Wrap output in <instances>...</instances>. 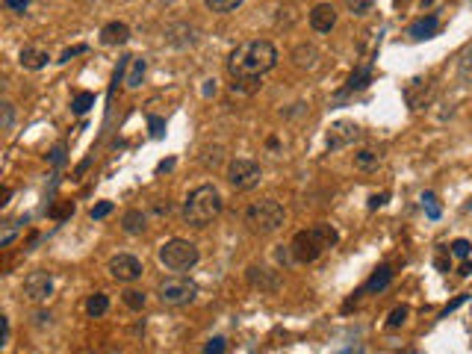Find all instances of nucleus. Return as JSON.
<instances>
[{
    "mask_svg": "<svg viewBox=\"0 0 472 354\" xmlns=\"http://www.w3.org/2000/svg\"><path fill=\"white\" fill-rule=\"evenodd\" d=\"M431 3H434V0H422V6H431Z\"/></svg>",
    "mask_w": 472,
    "mask_h": 354,
    "instance_id": "obj_45",
    "label": "nucleus"
},
{
    "mask_svg": "<svg viewBox=\"0 0 472 354\" xmlns=\"http://www.w3.org/2000/svg\"><path fill=\"white\" fill-rule=\"evenodd\" d=\"M469 251H472V245L467 242V239H455L451 242V254H455V257H469Z\"/></svg>",
    "mask_w": 472,
    "mask_h": 354,
    "instance_id": "obj_32",
    "label": "nucleus"
},
{
    "mask_svg": "<svg viewBox=\"0 0 472 354\" xmlns=\"http://www.w3.org/2000/svg\"><path fill=\"white\" fill-rule=\"evenodd\" d=\"M62 160H65V148L56 145L54 151H51V165H62Z\"/></svg>",
    "mask_w": 472,
    "mask_h": 354,
    "instance_id": "obj_36",
    "label": "nucleus"
},
{
    "mask_svg": "<svg viewBox=\"0 0 472 354\" xmlns=\"http://www.w3.org/2000/svg\"><path fill=\"white\" fill-rule=\"evenodd\" d=\"M127 38H130V27H127L124 21H110V24H104V30H101V42L110 45V47L124 45Z\"/></svg>",
    "mask_w": 472,
    "mask_h": 354,
    "instance_id": "obj_13",
    "label": "nucleus"
},
{
    "mask_svg": "<svg viewBox=\"0 0 472 354\" xmlns=\"http://www.w3.org/2000/svg\"><path fill=\"white\" fill-rule=\"evenodd\" d=\"M458 74H460V80H464V83H472V47H467V51L460 54Z\"/></svg>",
    "mask_w": 472,
    "mask_h": 354,
    "instance_id": "obj_24",
    "label": "nucleus"
},
{
    "mask_svg": "<svg viewBox=\"0 0 472 354\" xmlns=\"http://www.w3.org/2000/svg\"><path fill=\"white\" fill-rule=\"evenodd\" d=\"M156 257H160V263L169 272H189L201 260V254H198V245L189 239H169L165 245H160Z\"/></svg>",
    "mask_w": 472,
    "mask_h": 354,
    "instance_id": "obj_5",
    "label": "nucleus"
},
{
    "mask_svg": "<svg viewBox=\"0 0 472 354\" xmlns=\"http://www.w3.org/2000/svg\"><path fill=\"white\" fill-rule=\"evenodd\" d=\"M148 124H151V136H154V139H160V136L165 133V121L160 115H151V118H148Z\"/></svg>",
    "mask_w": 472,
    "mask_h": 354,
    "instance_id": "obj_33",
    "label": "nucleus"
},
{
    "mask_svg": "<svg viewBox=\"0 0 472 354\" xmlns=\"http://www.w3.org/2000/svg\"><path fill=\"white\" fill-rule=\"evenodd\" d=\"M145 301H148L145 292H139V290H127V292H124V304H127L130 310H142Z\"/></svg>",
    "mask_w": 472,
    "mask_h": 354,
    "instance_id": "obj_27",
    "label": "nucleus"
},
{
    "mask_svg": "<svg viewBox=\"0 0 472 354\" xmlns=\"http://www.w3.org/2000/svg\"><path fill=\"white\" fill-rule=\"evenodd\" d=\"M464 301H467V295H458V298L451 301V304H449V307L442 310V313H446V316H449V313H451V310H458V307H460V304H464Z\"/></svg>",
    "mask_w": 472,
    "mask_h": 354,
    "instance_id": "obj_41",
    "label": "nucleus"
},
{
    "mask_svg": "<svg viewBox=\"0 0 472 354\" xmlns=\"http://www.w3.org/2000/svg\"><path fill=\"white\" fill-rule=\"evenodd\" d=\"M354 165L363 172H369V169H378V154L375 151H360V154H354Z\"/></svg>",
    "mask_w": 472,
    "mask_h": 354,
    "instance_id": "obj_23",
    "label": "nucleus"
},
{
    "mask_svg": "<svg viewBox=\"0 0 472 354\" xmlns=\"http://www.w3.org/2000/svg\"><path fill=\"white\" fill-rule=\"evenodd\" d=\"M360 139V127L354 121H333L331 130H328V151H342V148H349Z\"/></svg>",
    "mask_w": 472,
    "mask_h": 354,
    "instance_id": "obj_10",
    "label": "nucleus"
},
{
    "mask_svg": "<svg viewBox=\"0 0 472 354\" xmlns=\"http://www.w3.org/2000/svg\"><path fill=\"white\" fill-rule=\"evenodd\" d=\"M372 3H375V0H346V9L351 15H366L372 9Z\"/></svg>",
    "mask_w": 472,
    "mask_h": 354,
    "instance_id": "obj_28",
    "label": "nucleus"
},
{
    "mask_svg": "<svg viewBox=\"0 0 472 354\" xmlns=\"http://www.w3.org/2000/svg\"><path fill=\"white\" fill-rule=\"evenodd\" d=\"M222 192L215 189L213 183H201L198 189L189 192V198L183 204V219L186 224H192V228H206L215 215L222 213Z\"/></svg>",
    "mask_w": 472,
    "mask_h": 354,
    "instance_id": "obj_2",
    "label": "nucleus"
},
{
    "mask_svg": "<svg viewBox=\"0 0 472 354\" xmlns=\"http://www.w3.org/2000/svg\"><path fill=\"white\" fill-rule=\"evenodd\" d=\"M337 239H340V236H337V231H333L331 224H316V228L301 231V233L292 236L290 254H292L295 263H313L324 248H333Z\"/></svg>",
    "mask_w": 472,
    "mask_h": 354,
    "instance_id": "obj_3",
    "label": "nucleus"
},
{
    "mask_svg": "<svg viewBox=\"0 0 472 354\" xmlns=\"http://www.w3.org/2000/svg\"><path fill=\"white\" fill-rule=\"evenodd\" d=\"M310 27L316 30V33H331L333 27H337V9L333 3H316L310 9Z\"/></svg>",
    "mask_w": 472,
    "mask_h": 354,
    "instance_id": "obj_11",
    "label": "nucleus"
},
{
    "mask_svg": "<svg viewBox=\"0 0 472 354\" xmlns=\"http://www.w3.org/2000/svg\"><path fill=\"white\" fill-rule=\"evenodd\" d=\"M6 9H12V12H27V6H30V0H3Z\"/></svg>",
    "mask_w": 472,
    "mask_h": 354,
    "instance_id": "obj_35",
    "label": "nucleus"
},
{
    "mask_svg": "<svg viewBox=\"0 0 472 354\" xmlns=\"http://www.w3.org/2000/svg\"><path fill=\"white\" fill-rule=\"evenodd\" d=\"M228 351V342H224V337H213V340H206V346L201 354H224Z\"/></svg>",
    "mask_w": 472,
    "mask_h": 354,
    "instance_id": "obj_29",
    "label": "nucleus"
},
{
    "mask_svg": "<svg viewBox=\"0 0 472 354\" xmlns=\"http://www.w3.org/2000/svg\"><path fill=\"white\" fill-rule=\"evenodd\" d=\"M408 316H410L408 304H401V307H396V310L390 313V319H387V328H401V324L408 322Z\"/></svg>",
    "mask_w": 472,
    "mask_h": 354,
    "instance_id": "obj_26",
    "label": "nucleus"
},
{
    "mask_svg": "<svg viewBox=\"0 0 472 354\" xmlns=\"http://www.w3.org/2000/svg\"><path fill=\"white\" fill-rule=\"evenodd\" d=\"M437 30H440V18H437V15H425V18H419V21L410 24L408 36L413 38V42H422V38L437 36Z\"/></svg>",
    "mask_w": 472,
    "mask_h": 354,
    "instance_id": "obj_12",
    "label": "nucleus"
},
{
    "mask_svg": "<svg viewBox=\"0 0 472 354\" xmlns=\"http://www.w3.org/2000/svg\"><path fill=\"white\" fill-rule=\"evenodd\" d=\"M160 301L163 304H169V307H183V304H192L195 301V295H198V287L189 281V278H165L160 283Z\"/></svg>",
    "mask_w": 472,
    "mask_h": 354,
    "instance_id": "obj_6",
    "label": "nucleus"
},
{
    "mask_svg": "<svg viewBox=\"0 0 472 354\" xmlns=\"http://www.w3.org/2000/svg\"><path fill=\"white\" fill-rule=\"evenodd\" d=\"M274 65H278V47H274L269 38L245 42L228 56V71H231L233 80H242V77H263L266 71H272Z\"/></svg>",
    "mask_w": 472,
    "mask_h": 354,
    "instance_id": "obj_1",
    "label": "nucleus"
},
{
    "mask_svg": "<svg viewBox=\"0 0 472 354\" xmlns=\"http://www.w3.org/2000/svg\"><path fill=\"white\" fill-rule=\"evenodd\" d=\"M95 354H124V351H115V349H104V351H95Z\"/></svg>",
    "mask_w": 472,
    "mask_h": 354,
    "instance_id": "obj_44",
    "label": "nucleus"
},
{
    "mask_svg": "<svg viewBox=\"0 0 472 354\" xmlns=\"http://www.w3.org/2000/svg\"><path fill=\"white\" fill-rule=\"evenodd\" d=\"M71 213H74V204L71 201H68L65 206H59V210H51L54 219H65V215H71Z\"/></svg>",
    "mask_w": 472,
    "mask_h": 354,
    "instance_id": "obj_37",
    "label": "nucleus"
},
{
    "mask_svg": "<svg viewBox=\"0 0 472 354\" xmlns=\"http://www.w3.org/2000/svg\"><path fill=\"white\" fill-rule=\"evenodd\" d=\"M260 180H263V169L254 160H245V156H239V160H233L228 165V183L233 186L236 192H248Z\"/></svg>",
    "mask_w": 472,
    "mask_h": 354,
    "instance_id": "obj_7",
    "label": "nucleus"
},
{
    "mask_svg": "<svg viewBox=\"0 0 472 354\" xmlns=\"http://www.w3.org/2000/svg\"><path fill=\"white\" fill-rule=\"evenodd\" d=\"M47 51H42V47H24L21 56H18V62H21L27 71H38V68H45L47 65Z\"/></svg>",
    "mask_w": 472,
    "mask_h": 354,
    "instance_id": "obj_15",
    "label": "nucleus"
},
{
    "mask_svg": "<svg viewBox=\"0 0 472 354\" xmlns=\"http://www.w3.org/2000/svg\"><path fill=\"white\" fill-rule=\"evenodd\" d=\"M0 322H3V346H9V340H12V324H9L6 316H0Z\"/></svg>",
    "mask_w": 472,
    "mask_h": 354,
    "instance_id": "obj_40",
    "label": "nucleus"
},
{
    "mask_svg": "<svg viewBox=\"0 0 472 354\" xmlns=\"http://www.w3.org/2000/svg\"><path fill=\"white\" fill-rule=\"evenodd\" d=\"M287 219L283 206L274 201V198H263V201H254L248 210H245V224H248L251 233H274Z\"/></svg>",
    "mask_w": 472,
    "mask_h": 354,
    "instance_id": "obj_4",
    "label": "nucleus"
},
{
    "mask_svg": "<svg viewBox=\"0 0 472 354\" xmlns=\"http://www.w3.org/2000/svg\"><path fill=\"white\" fill-rule=\"evenodd\" d=\"M145 71H148V62L142 56H130V62H127V71H124V86L130 88V92H136V88L142 86L145 80Z\"/></svg>",
    "mask_w": 472,
    "mask_h": 354,
    "instance_id": "obj_14",
    "label": "nucleus"
},
{
    "mask_svg": "<svg viewBox=\"0 0 472 354\" xmlns=\"http://www.w3.org/2000/svg\"><path fill=\"white\" fill-rule=\"evenodd\" d=\"M121 228H124V233H130V236L145 233V228H148L145 213H142V210H127L124 219H121Z\"/></svg>",
    "mask_w": 472,
    "mask_h": 354,
    "instance_id": "obj_17",
    "label": "nucleus"
},
{
    "mask_svg": "<svg viewBox=\"0 0 472 354\" xmlns=\"http://www.w3.org/2000/svg\"><path fill=\"white\" fill-rule=\"evenodd\" d=\"M390 283H392V269H390V266H381V269L372 272V278L366 281V287H363V290H366V292H384Z\"/></svg>",
    "mask_w": 472,
    "mask_h": 354,
    "instance_id": "obj_16",
    "label": "nucleus"
},
{
    "mask_svg": "<svg viewBox=\"0 0 472 354\" xmlns=\"http://www.w3.org/2000/svg\"><path fill=\"white\" fill-rule=\"evenodd\" d=\"M172 165H174V160H165V163H160V172H169Z\"/></svg>",
    "mask_w": 472,
    "mask_h": 354,
    "instance_id": "obj_43",
    "label": "nucleus"
},
{
    "mask_svg": "<svg viewBox=\"0 0 472 354\" xmlns=\"http://www.w3.org/2000/svg\"><path fill=\"white\" fill-rule=\"evenodd\" d=\"M15 233H18L15 222H6V224H3V236H0V248H6V245L15 239Z\"/></svg>",
    "mask_w": 472,
    "mask_h": 354,
    "instance_id": "obj_34",
    "label": "nucleus"
},
{
    "mask_svg": "<svg viewBox=\"0 0 472 354\" xmlns=\"http://www.w3.org/2000/svg\"><path fill=\"white\" fill-rule=\"evenodd\" d=\"M460 274H464V278H467V274H472V263H464V266H460Z\"/></svg>",
    "mask_w": 472,
    "mask_h": 354,
    "instance_id": "obj_42",
    "label": "nucleus"
},
{
    "mask_svg": "<svg viewBox=\"0 0 472 354\" xmlns=\"http://www.w3.org/2000/svg\"><path fill=\"white\" fill-rule=\"evenodd\" d=\"M369 80H372V68L369 65H363V68H357L351 77H349V86H346V92H357V88H366L369 86Z\"/></svg>",
    "mask_w": 472,
    "mask_h": 354,
    "instance_id": "obj_20",
    "label": "nucleus"
},
{
    "mask_svg": "<svg viewBox=\"0 0 472 354\" xmlns=\"http://www.w3.org/2000/svg\"><path fill=\"white\" fill-rule=\"evenodd\" d=\"M12 121H15V106L3 101L0 104V130H12Z\"/></svg>",
    "mask_w": 472,
    "mask_h": 354,
    "instance_id": "obj_25",
    "label": "nucleus"
},
{
    "mask_svg": "<svg viewBox=\"0 0 472 354\" xmlns=\"http://www.w3.org/2000/svg\"><path fill=\"white\" fill-rule=\"evenodd\" d=\"M106 269H110V274L118 283H133V281H139L142 272H145L139 257H133V254H115Z\"/></svg>",
    "mask_w": 472,
    "mask_h": 354,
    "instance_id": "obj_8",
    "label": "nucleus"
},
{
    "mask_svg": "<svg viewBox=\"0 0 472 354\" xmlns=\"http://www.w3.org/2000/svg\"><path fill=\"white\" fill-rule=\"evenodd\" d=\"M77 54H86V45H77V47H68V51L62 54V59H59V62H68V59H71V56H77Z\"/></svg>",
    "mask_w": 472,
    "mask_h": 354,
    "instance_id": "obj_38",
    "label": "nucleus"
},
{
    "mask_svg": "<svg viewBox=\"0 0 472 354\" xmlns=\"http://www.w3.org/2000/svg\"><path fill=\"white\" fill-rule=\"evenodd\" d=\"M422 206H425V213H428V219H440V206H437V198L431 192L422 195Z\"/></svg>",
    "mask_w": 472,
    "mask_h": 354,
    "instance_id": "obj_30",
    "label": "nucleus"
},
{
    "mask_svg": "<svg viewBox=\"0 0 472 354\" xmlns=\"http://www.w3.org/2000/svg\"><path fill=\"white\" fill-rule=\"evenodd\" d=\"M248 281L254 287L260 290H278V278H269V269H257V266H251L248 269Z\"/></svg>",
    "mask_w": 472,
    "mask_h": 354,
    "instance_id": "obj_19",
    "label": "nucleus"
},
{
    "mask_svg": "<svg viewBox=\"0 0 472 354\" xmlns=\"http://www.w3.org/2000/svg\"><path fill=\"white\" fill-rule=\"evenodd\" d=\"M24 295H27V301H33V304L47 301L54 295V274L51 272H33L24 281Z\"/></svg>",
    "mask_w": 472,
    "mask_h": 354,
    "instance_id": "obj_9",
    "label": "nucleus"
},
{
    "mask_svg": "<svg viewBox=\"0 0 472 354\" xmlns=\"http://www.w3.org/2000/svg\"><path fill=\"white\" fill-rule=\"evenodd\" d=\"M106 310H110V295H104V292L88 295V301H86V313H88V316H92V319H101Z\"/></svg>",
    "mask_w": 472,
    "mask_h": 354,
    "instance_id": "obj_18",
    "label": "nucleus"
},
{
    "mask_svg": "<svg viewBox=\"0 0 472 354\" xmlns=\"http://www.w3.org/2000/svg\"><path fill=\"white\" fill-rule=\"evenodd\" d=\"M113 210H115L113 201H97V204L92 206V219H95V222H101V219H106V215H110Z\"/></svg>",
    "mask_w": 472,
    "mask_h": 354,
    "instance_id": "obj_31",
    "label": "nucleus"
},
{
    "mask_svg": "<svg viewBox=\"0 0 472 354\" xmlns=\"http://www.w3.org/2000/svg\"><path fill=\"white\" fill-rule=\"evenodd\" d=\"M206 9H213V12H219V15H228L233 12V9H239L245 0H204Z\"/></svg>",
    "mask_w": 472,
    "mask_h": 354,
    "instance_id": "obj_22",
    "label": "nucleus"
},
{
    "mask_svg": "<svg viewBox=\"0 0 472 354\" xmlns=\"http://www.w3.org/2000/svg\"><path fill=\"white\" fill-rule=\"evenodd\" d=\"M92 106H95V95H92V92H80V95H77L74 101H71V113H74V115H86L88 110H92Z\"/></svg>",
    "mask_w": 472,
    "mask_h": 354,
    "instance_id": "obj_21",
    "label": "nucleus"
},
{
    "mask_svg": "<svg viewBox=\"0 0 472 354\" xmlns=\"http://www.w3.org/2000/svg\"><path fill=\"white\" fill-rule=\"evenodd\" d=\"M387 204V192H381V195H372L369 198V210H378V206Z\"/></svg>",
    "mask_w": 472,
    "mask_h": 354,
    "instance_id": "obj_39",
    "label": "nucleus"
}]
</instances>
